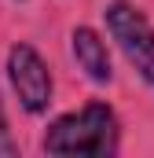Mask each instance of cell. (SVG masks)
<instances>
[{"label":"cell","mask_w":154,"mask_h":158,"mask_svg":"<svg viewBox=\"0 0 154 158\" xmlns=\"http://www.w3.org/2000/svg\"><path fill=\"white\" fill-rule=\"evenodd\" d=\"M117 147L121 121L103 99H88L84 107L51 118L40 136V151L55 158H114Z\"/></svg>","instance_id":"cell-1"},{"label":"cell","mask_w":154,"mask_h":158,"mask_svg":"<svg viewBox=\"0 0 154 158\" xmlns=\"http://www.w3.org/2000/svg\"><path fill=\"white\" fill-rule=\"evenodd\" d=\"M103 22L125 63L154 92V22L143 15V7H136L132 0H110L103 7Z\"/></svg>","instance_id":"cell-2"},{"label":"cell","mask_w":154,"mask_h":158,"mask_svg":"<svg viewBox=\"0 0 154 158\" xmlns=\"http://www.w3.org/2000/svg\"><path fill=\"white\" fill-rule=\"evenodd\" d=\"M4 70H7V81H11V92H15L18 107H22L26 114L40 118V114L51 107V92H55V81H51V70H48L44 55H40L33 44L15 40V44L7 48Z\"/></svg>","instance_id":"cell-3"},{"label":"cell","mask_w":154,"mask_h":158,"mask_svg":"<svg viewBox=\"0 0 154 158\" xmlns=\"http://www.w3.org/2000/svg\"><path fill=\"white\" fill-rule=\"evenodd\" d=\"M70 55H74L77 70H81L88 81H95V85H110V77H114L110 48H107V40L99 37L92 26H77L74 33H70Z\"/></svg>","instance_id":"cell-4"},{"label":"cell","mask_w":154,"mask_h":158,"mask_svg":"<svg viewBox=\"0 0 154 158\" xmlns=\"http://www.w3.org/2000/svg\"><path fill=\"white\" fill-rule=\"evenodd\" d=\"M18 155V143L11 140V129H7V114H4V99H0V158H15Z\"/></svg>","instance_id":"cell-5"}]
</instances>
